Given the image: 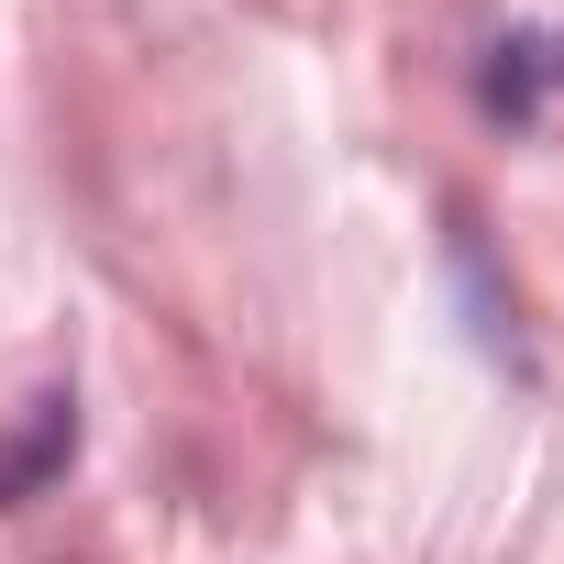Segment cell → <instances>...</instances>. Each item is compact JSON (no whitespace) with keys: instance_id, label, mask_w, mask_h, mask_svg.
<instances>
[{"instance_id":"cell-1","label":"cell","mask_w":564,"mask_h":564,"mask_svg":"<svg viewBox=\"0 0 564 564\" xmlns=\"http://www.w3.org/2000/svg\"><path fill=\"white\" fill-rule=\"evenodd\" d=\"M67 443H78V421H67V399H45V410H34V432L0 454V509H12L23 487H45V476L67 465Z\"/></svg>"}]
</instances>
